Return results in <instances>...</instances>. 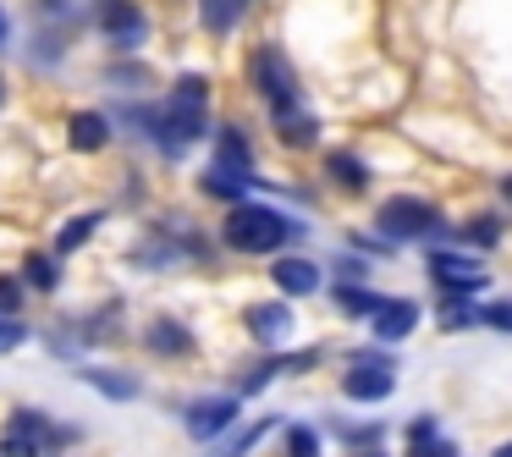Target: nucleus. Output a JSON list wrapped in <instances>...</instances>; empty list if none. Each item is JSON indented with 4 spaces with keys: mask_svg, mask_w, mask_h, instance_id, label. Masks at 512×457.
<instances>
[{
    "mask_svg": "<svg viewBox=\"0 0 512 457\" xmlns=\"http://www.w3.org/2000/svg\"><path fill=\"white\" fill-rule=\"evenodd\" d=\"M144 122H149V133H155L166 149L193 144V138L204 133V78H182L177 89H171V100L155 105Z\"/></svg>",
    "mask_w": 512,
    "mask_h": 457,
    "instance_id": "1",
    "label": "nucleus"
},
{
    "mask_svg": "<svg viewBox=\"0 0 512 457\" xmlns=\"http://www.w3.org/2000/svg\"><path fill=\"white\" fill-rule=\"evenodd\" d=\"M292 226L281 221L276 210H265V204H237L232 215H226L221 237L237 248V254H276L281 243H287Z\"/></svg>",
    "mask_w": 512,
    "mask_h": 457,
    "instance_id": "2",
    "label": "nucleus"
},
{
    "mask_svg": "<svg viewBox=\"0 0 512 457\" xmlns=\"http://www.w3.org/2000/svg\"><path fill=\"white\" fill-rule=\"evenodd\" d=\"M248 72H254L259 94H265V100L276 105V116H281V111H292V100H298V78H292V67L281 61V50H259V56L248 61Z\"/></svg>",
    "mask_w": 512,
    "mask_h": 457,
    "instance_id": "3",
    "label": "nucleus"
},
{
    "mask_svg": "<svg viewBox=\"0 0 512 457\" xmlns=\"http://www.w3.org/2000/svg\"><path fill=\"white\" fill-rule=\"evenodd\" d=\"M391 380H397V364H391L386 353H364V358H353V369H347V397H358V402H380V397H391Z\"/></svg>",
    "mask_w": 512,
    "mask_h": 457,
    "instance_id": "4",
    "label": "nucleus"
},
{
    "mask_svg": "<svg viewBox=\"0 0 512 457\" xmlns=\"http://www.w3.org/2000/svg\"><path fill=\"white\" fill-rule=\"evenodd\" d=\"M375 226L386 237H424L435 226V204H424V199H386V204H380V215H375Z\"/></svg>",
    "mask_w": 512,
    "mask_h": 457,
    "instance_id": "5",
    "label": "nucleus"
},
{
    "mask_svg": "<svg viewBox=\"0 0 512 457\" xmlns=\"http://www.w3.org/2000/svg\"><path fill=\"white\" fill-rule=\"evenodd\" d=\"M430 276L441 281L452 298H468V292L485 287V265L474 254H430Z\"/></svg>",
    "mask_w": 512,
    "mask_h": 457,
    "instance_id": "6",
    "label": "nucleus"
},
{
    "mask_svg": "<svg viewBox=\"0 0 512 457\" xmlns=\"http://www.w3.org/2000/svg\"><path fill=\"white\" fill-rule=\"evenodd\" d=\"M144 34H149V23H144L138 6H127V0H111V6H105V39H111V45L138 50V45H144Z\"/></svg>",
    "mask_w": 512,
    "mask_h": 457,
    "instance_id": "7",
    "label": "nucleus"
},
{
    "mask_svg": "<svg viewBox=\"0 0 512 457\" xmlns=\"http://www.w3.org/2000/svg\"><path fill=\"white\" fill-rule=\"evenodd\" d=\"M182 419H188V435H199V441H215V435H221L226 424L237 419V402H232V397H210V402H193V408L182 413Z\"/></svg>",
    "mask_w": 512,
    "mask_h": 457,
    "instance_id": "8",
    "label": "nucleus"
},
{
    "mask_svg": "<svg viewBox=\"0 0 512 457\" xmlns=\"http://www.w3.org/2000/svg\"><path fill=\"white\" fill-rule=\"evenodd\" d=\"M413 325H419V303H408V298H391L386 309L375 314V336H380V342H402Z\"/></svg>",
    "mask_w": 512,
    "mask_h": 457,
    "instance_id": "9",
    "label": "nucleus"
},
{
    "mask_svg": "<svg viewBox=\"0 0 512 457\" xmlns=\"http://www.w3.org/2000/svg\"><path fill=\"white\" fill-rule=\"evenodd\" d=\"M105 138H111V127H105L100 111H78L67 122V144L83 149V155H94V149H105Z\"/></svg>",
    "mask_w": 512,
    "mask_h": 457,
    "instance_id": "10",
    "label": "nucleus"
},
{
    "mask_svg": "<svg viewBox=\"0 0 512 457\" xmlns=\"http://www.w3.org/2000/svg\"><path fill=\"white\" fill-rule=\"evenodd\" d=\"M248 331H254L259 342H281V336L292 331V309H287V303H265V309H248Z\"/></svg>",
    "mask_w": 512,
    "mask_h": 457,
    "instance_id": "11",
    "label": "nucleus"
},
{
    "mask_svg": "<svg viewBox=\"0 0 512 457\" xmlns=\"http://www.w3.org/2000/svg\"><path fill=\"white\" fill-rule=\"evenodd\" d=\"M276 287L292 292V298H303V292L320 287V270H314L309 259H276Z\"/></svg>",
    "mask_w": 512,
    "mask_h": 457,
    "instance_id": "12",
    "label": "nucleus"
},
{
    "mask_svg": "<svg viewBox=\"0 0 512 457\" xmlns=\"http://www.w3.org/2000/svg\"><path fill=\"white\" fill-rule=\"evenodd\" d=\"M276 133H281V144L309 149L314 138H320V122H314V116H303V111H281V116H276Z\"/></svg>",
    "mask_w": 512,
    "mask_h": 457,
    "instance_id": "13",
    "label": "nucleus"
},
{
    "mask_svg": "<svg viewBox=\"0 0 512 457\" xmlns=\"http://www.w3.org/2000/svg\"><path fill=\"white\" fill-rule=\"evenodd\" d=\"M149 347H155V353H166V358H182L193 347V336L182 331L177 320H155V325H149Z\"/></svg>",
    "mask_w": 512,
    "mask_h": 457,
    "instance_id": "14",
    "label": "nucleus"
},
{
    "mask_svg": "<svg viewBox=\"0 0 512 457\" xmlns=\"http://www.w3.org/2000/svg\"><path fill=\"white\" fill-rule=\"evenodd\" d=\"M199 12H204V28H210V34H232L243 0H199Z\"/></svg>",
    "mask_w": 512,
    "mask_h": 457,
    "instance_id": "15",
    "label": "nucleus"
},
{
    "mask_svg": "<svg viewBox=\"0 0 512 457\" xmlns=\"http://www.w3.org/2000/svg\"><path fill=\"white\" fill-rule=\"evenodd\" d=\"M215 166L232 171V177H248V144H243L237 127H226V133H221V160H215Z\"/></svg>",
    "mask_w": 512,
    "mask_h": 457,
    "instance_id": "16",
    "label": "nucleus"
},
{
    "mask_svg": "<svg viewBox=\"0 0 512 457\" xmlns=\"http://www.w3.org/2000/svg\"><path fill=\"white\" fill-rule=\"evenodd\" d=\"M265 430H276V424H270V419H259V424H248V430H237V435H232V441H221V446H215V452H210V457H243V452H248V446H259V435H265Z\"/></svg>",
    "mask_w": 512,
    "mask_h": 457,
    "instance_id": "17",
    "label": "nucleus"
},
{
    "mask_svg": "<svg viewBox=\"0 0 512 457\" xmlns=\"http://www.w3.org/2000/svg\"><path fill=\"white\" fill-rule=\"evenodd\" d=\"M100 226V215H83V221H67L61 226V237H56V254H72V248H83L89 243V232Z\"/></svg>",
    "mask_w": 512,
    "mask_h": 457,
    "instance_id": "18",
    "label": "nucleus"
},
{
    "mask_svg": "<svg viewBox=\"0 0 512 457\" xmlns=\"http://www.w3.org/2000/svg\"><path fill=\"white\" fill-rule=\"evenodd\" d=\"M336 298H342V309H347V314H369V320H375V314L386 309V298H375V292H364V287H342Z\"/></svg>",
    "mask_w": 512,
    "mask_h": 457,
    "instance_id": "19",
    "label": "nucleus"
},
{
    "mask_svg": "<svg viewBox=\"0 0 512 457\" xmlns=\"http://www.w3.org/2000/svg\"><path fill=\"white\" fill-rule=\"evenodd\" d=\"M204 193H215V199H243V177H232V171H204Z\"/></svg>",
    "mask_w": 512,
    "mask_h": 457,
    "instance_id": "20",
    "label": "nucleus"
},
{
    "mask_svg": "<svg viewBox=\"0 0 512 457\" xmlns=\"http://www.w3.org/2000/svg\"><path fill=\"white\" fill-rule=\"evenodd\" d=\"M331 177L342 182V188H364V182H369V177H364V166H358L353 155H331Z\"/></svg>",
    "mask_w": 512,
    "mask_h": 457,
    "instance_id": "21",
    "label": "nucleus"
},
{
    "mask_svg": "<svg viewBox=\"0 0 512 457\" xmlns=\"http://www.w3.org/2000/svg\"><path fill=\"white\" fill-rule=\"evenodd\" d=\"M287 457H320V441H314V430L292 424V430H287Z\"/></svg>",
    "mask_w": 512,
    "mask_h": 457,
    "instance_id": "22",
    "label": "nucleus"
},
{
    "mask_svg": "<svg viewBox=\"0 0 512 457\" xmlns=\"http://www.w3.org/2000/svg\"><path fill=\"white\" fill-rule=\"evenodd\" d=\"M28 281H34V287H56V259L50 254H28Z\"/></svg>",
    "mask_w": 512,
    "mask_h": 457,
    "instance_id": "23",
    "label": "nucleus"
},
{
    "mask_svg": "<svg viewBox=\"0 0 512 457\" xmlns=\"http://www.w3.org/2000/svg\"><path fill=\"white\" fill-rule=\"evenodd\" d=\"M89 380H94V386L105 391V397H122V402H127V397H133V391H138V386H133V380H127V375H100V369H89Z\"/></svg>",
    "mask_w": 512,
    "mask_h": 457,
    "instance_id": "24",
    "label": "nucleus"
},
{
    "mask_svg": "<svg viewBox=\"0 0 512 457\" xmlns=\"http://www.w3.org/2000/svg\"><path fill=\"white\" fill-rule=\"evenodd\" d=\"M17 309H23V287L12 276H0V320H12Z\"/></svg>",
    "mask_w": 512,
    "mask_h": 457,
    "instance_id": "25",
    "label": "nucleus"
},
{
    "mask_svg": "<svg viewBox=\"0 0 512 457\" xmlns=\"http://www.w3.org/2000/svg\"><path fill=\"white\" fill-rule=\"evenodd\" d=\"M0 457H39V446L23 441V435H12V441H0Z\"/></svg>",
    "mask_w": 512,
    "mask_h": 457,
    "instance_id": "26",
    "label": "nucleus"
},
{
    "mask_svg": "<svg viewBox=\"0 0 512 457\" xmlns=\"http://www.w3.org/2000/svg\"><path fill=\"white\" fill-rule=\"evenodd\" d=\"M17 342H23V325H17V320H0V353H12Z\"/></svg>",
    "mask_w": 512,
    "mask_h": 457,
    "instance_id": "27",
    "label": "nucleus"
},
{
    "mask_svg": "<svg viewBox=\"0 0 512 457\" xmlns=\"http://www.w3.org/2000/svg\"><path fill=\"white\" fill-rule=\"evenodd\" d=\"M413 457H457V452L441 441V435H435V441H419V446H413Z\"/></svg>",
    "mask_w": 512,
    "mask_h": 457,
    "instance_id": "28",
    "label": "nucleus"
},
{
    "mask_svg": "<svg viewBox=\"0 0 512 457\" xmlns=\"http://www.w3.org/2000/svg\"><path fill=\"white\" fill-rule=\"evenodd\" d=\"M441 320H446V325H474V309H463V303L452 298V303H446V314H441Z\"/></svg>",
    "mask_w": 512,
    "mask_h": 457,
    "instance_id": "29",
    "label": "nucleus"
},
{
    "mask_svg": "<svg viewBox=\"0 0 512 457\" xmlns=\"http://www.w3.org/2000/svg\"><path fill=\"white\" fill-rule=\"evenodd\" d=\"M408 435H413V446H419V441H435V419H424V413H419V419L408 424Z\"/></svg>",
    "mask_w": 512,
    "mask_h": 457,
    "instance_id": "30",
    "label": "nucleus"
},
{
    "mask_svg": "<svg viewBox=\"0 0 512 457\" xmlns=\"http://www.w3.org/2000/svg\"><path fill=\"white\" fill-rule=\"evenodd\" d=\"M485 320L496 325V331H512V303H496V309H490Z\"/></svg>",
    "mask_w": 512,
    "mask_h": 457,
    "instance_id": "31",
    "label": "nucleus"
},
{
    "mask_svg": "<svg viewBox=\"0 0 512 457\" xmlns=\"http://www.w3.org/2000/svg\"><path fill=\"white\" fill-rule=\"evenodd\" d=\"M496 232H501V226L490 221V215H485V221H474V243H496Z\"/></svg>",
    "mask_w": 512,
    "mask_h": 457,
    "instance_id": "32",
    "label": "nucleus"
},
{
    "mask_svg": "<svg viewBox=\"0 0 512 457\" xmlns=\"http://www.w3.org/2000/svg\"><path fill=\"white\" fill-rule=\"evenodd\" d=\"M496 457H512V441H507V446H501V452H496Z\"/></svg>",
    "mask_w": 512,
    "mask_h": 457,
    "instance_id": "33",
    "label": "nucleus"
},
{
    "mask_svg": "<svg viewBox=\"0 0 512 457\" xmlns=\"http://www.w3.org/2000/svg\"><path fill=\"white\" fill-rule=\"evenodd\" d=\"M0 39H6V12H0Z\"/></svg>",
    "mask_w": 512,
    "mask_h": 457,
    "instance_id": "34",
    "label": "nucleus"
},
{
    "mask_svg": "<svg viewBox=\"0 0 512 457\" xmlns=\"http://www.w3.org/2000/svg\"><path fill=\"white\" fill-rule=\"evenodd\" d=\"M0 100H6V89H0Z\"/></svg>",
    "mask_w": 512,
    "mask_h": 457,
    "instance_id": "35",
    "label": "nucleus"
}]
</instances>
